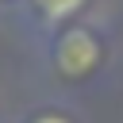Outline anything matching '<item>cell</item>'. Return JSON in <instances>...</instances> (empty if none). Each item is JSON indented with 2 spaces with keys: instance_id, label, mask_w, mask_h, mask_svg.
<instances>
[{
  "instance_id": "obj_4",
  "label": "cell",
  "mask_w": 123,
  "mask_h": 123,
  "mask_svg": "<svg viewBox=\"0 0 123 123\" xmlns=\"http://www.w3.org/2000/svg\"><path fill=\"white\" fill-rule=\"evenodd\" d=\"M27 0H0V8H23Z\"/></svg>"
},
{
  "instance_id": "obj_3",
  "label": "cell",
  "mask_w": 123,
  "mask_h": 123,
  "mask_svg": "<svg viewBox=\"0 0 123 123\" xmlns=\"http://www.w3.org/2000/svg\"><path fill=\"white\" fill-rule=\"evenodd\" d=\"M15 123H88L85 111L73 104V100H62V96H50V100H35L19 111Z\"/></svg>"
},
{
  "instance_id": "obj_2",
  "label": "cell",
  "mask_w": 123,
  "mask_h": 123,
  "mask_svg": "<svg viewBox=\"0 0 123 123\" xmlns=\"http://www.w3.org/2000/svg\"><path fill=\"white\" fill-rule=\"evenodd\" d=\"M92 0H27L19 12H23V23L31 27V35L42 42L46 35H54L58 27L73 23V19H85Z\"/></svg>"
},
{
  "instance_id": "obj_1",
  "label": "cell",
  "mask_w": 123,
  "mask_h": 123,
  "mask_svg": "<svg viewBox=\"0 0 123 123\" xmlns=\"http://www.w3.org/2000/svg\"><path fill=\"white\" fill-rule=\"evenodd\" d=\"M38 50H42L46 77L62 92H88L115 65V35L92 15L58 27L38 42Z\"/></svg>"
}]
</instances>
